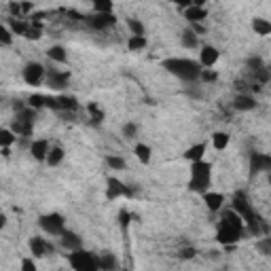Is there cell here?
<instances>
[{
  "label": "cell",
  "instance_id": "cell-17",
  "mask_svg": "<svg viewBox=\"0 0 271 271\" xmlns=\"http://www.w3.org/2000/svg\"><path fill=\"white\" fill-rule=\"evenodd\" d=\"M233 108L239 112H250L256 108V100L254 95H248V93H237L235 100H233Z\"/></svg>",
  "mask_w": 271,
  "mask_h": 271
},
{
  "label": "cell",
  "instance_id": "cell-19",
  "mask_svg": "<svg viewBox=\"0 0 271 271\" xmlns=\"http://www.w3.org/2000/svg\"><path fill=\"white\" fill-rule=\"evenodd\" d=\"M206 151H208V144L206 142H197V144H193V147H189L185 151V159L191 161V163L201 161L203 157H206Z\"/></svg>",
  "mask_w": 271,
  "mask_h": 271
},
{
  "label": "cell",
  "instance_id": "cell-51",
  "mask_svg": "<svg viewBox=\"0 0 271 271\" xmlns=\"http://www.w3.org/2000/svg\"><path fill=\"white\" fill-rule=\"evenodd\" d=\"M0 49H3V47H0Z\"/></svg>",
  "mask_w": 271,
  "mask_h": 271
},
{
  "label": "cell",
  "instance_id": "cell-1",
  "mask_svg": "<svg viewBox=\"0 0 271 271\" xmlns=\"http://www.w3.org/2000/svg\"><path fill=\"white\" fill-rule=\"evenodd\" d=\"M163 68L185 83L199 81V74H201V66L195 60H189V57H170V60L163 62Z\"/></svg>",
  "mask_w": 271,
  "mask_h": 271
},
{
  "label": "cell",
  "instance_id": "cell-38",
  "mask_svg": "<svg viewBox=\"0 0 271 271\" xmlns=\"http://www.w3.org/2000/svg\"><path fill=\"white\" fill-rule=\"evenodd\" d=\"M254 246H256V250H258V252L263 254V256H269V254H271V237H263V239H258Z\"/></svg>",
  "mask_w": 271,
  "mask_h": 271
},
{
  "label": "cell",
  "instance_id": "cell-16",
  "mask_svg": "<svg viewBox=\"0 0 271 271\" xmlns=\"http://www.w3.org/2000/svg\"><path fill=\"white\" fill-rule=\"evenodd\" d=\"M95 256H98V267H100V271H117V269H119V258L114 256L110 250H104V252L95 254Z\"/></svg>",
  "mask_w": 271,
  "mask_h": 271
},
{
  "label": "cell",
  "instance_id": "cell-14",
  "mask_svg": "<svg viewBox=\"0 0 271 271\" xmlns=\"http://www.w3.org/2000/svg\"><path fill=\"white\" fill-rule=\"evenodd\" d=\"M182 15H185V19H187L191 26L203 24V19L208 17V9H206V7H199V5H189Z\"/></svg>",
  "mask_w": 271,
  "mask_h": 271
},
{
  "label": "cell",
  "instance_id": "cell-47",
  "mask_svg": "<svg viewBox=\"0 0 271 271\" xmlns=\"http://www.w3.org/2000/svg\"><path fill=\"white\" fill-rule=\"evenodd\" d=\"M19 7H22V17L30 15V13L34 11V5H32V3H19Z\"/></svg>",
  "mask_w": 271,
  "mask_h": 271
},
{
  "label": "cell",
  "instance_id": "cell-36",
  "mask_svg": "<svg viewBox=\"0 0 271 271\" xmlns=\"http://www.w3.org/2000/svg\"><path fill=\"white\" fill-rule=\"evenodd\" d=\"M106 163H108L110 170H125V166H127L125 159L119 157V155H108V157H106Z\"/></svg>",
  "mask_w": 271,
  "mask_h": 271
},
{
  "label": "cell",
  "instance_id": "cell-35",
  "mask_svg": "<svg viewBox=\"0 0 271 271\" xmlns=\"http://www.w3.org/2000/svg\"><path fill=\"white\" fill-rule=\"evenodd\" d=\"M13 34H11V30L5 26V24H0V47H11L13 45Z\"/></svg>",
  "mask_w": 271,
  "mask_h": 271
},
{
  "label": "cell",
  "instance_id": "cell-13",
  "mask_svg": "<svg viewBox=\"0 0 271 271\" xmlns=\"http://www.w3.org/2000/svg\"><path fill=\"white\" fill-rule=\"evenodd\" d=\"M271 170V157L267 153H252V157H250V172L254 174H260V172H267Z\"/></svg>",
  "mask_w": 271,
  "mask_h": 271
},
{
  "label": "cell",
  "instance_id": "cell-44",
  "mask_svg": "<svg viewBox=\"0 0 271 271\" xmlns=\"http://www.w3.org/2000/svg\"><path fill=\"white\" fill-rule=\"evenodd\" d=\"M9 13H11V19H22V7H19V3H9Z\"/></svg>",
  "mask_w": 271,
  "mask_h": 271
},
{
  "label": "cell",
  "instance_id": "cell-37",
  "mask_svg": "<svg viewBox=\"0 0 271 271\" xmlns=\"http://www.w3.org/2000/svg\"><path fill=\"white\" fill-rule=\"evenodd\" d=\"M87 110H89V114H91V119H93V123H102L104 121V110L100 108L95 102H91L89 106H87Z\"/></svg>",
  "mask_w": 271,
  "mask_h": 271
},
{
  "label": "cell",
  "instance_id": "cell-34",
  "mask_svg": "<svg viewBox=\"0 0 271 271\" xmlns=\"http://www.w3.org/2000/svg\"><path fill=\"white\" fill-rule=\"evenodd\" d=\"M127 28H129V34L131 36H144V24L140 22V19H136V17H127Z\"/></svg>",
  "mask_w": 271,
  "mask_h": 271
},
{
  "label": "cell",
  "instance_id": "cell-46",
  "mask_svg": "<svg viewBox=\"0 0 271 271\" xmlns=\"http://www.w3.org/2000/svg\"><path fill=\"white\" fill-rule=\"evenodd\" d=\"M254 79H258L260 83H267L269 81V70H267V68H260V70L254 72Z\"/></svg>",
  "mask_w": 271,
  "mask_h": 271
},
{
  "label": "cell",
  "instance_id": "cell-43",
  "mask_svg": "<svg viewBox=\"0 0 271 271\" xmlns=\"http://www.w3.org/2000/svg\"><path fill=\"white\" fill-rule=\"evenodd\" d=\"M199 79H201L203 83H212V81H216V72H214V70H208V68H201Z\"/></svg>",
  "mask_w": 271,
  "mask_h": 271
},
{
  "label": "cell",
  "instance_id": "cell-39",
  "mask_svg": "<svg viewBox=\"0 0 271 271\" xmlns=\"http://www.w3.org/2000/svg\"><path fill=\"white\" fill-rule=\"evenodd\" d=\"M138 136V125L136 123H125L123 125V138L125 140H133Z\"/></svg>",
  "mask_w": 271,
  "mask_h": 271
},
{
  "label": "cell",
  "instance_id": "cell-42",
  "mask_svg": "<svg viewBox=\"0 0 271 271\" xmlns=\"http://www.w3.org/2000/svg\"><path fill=\"white\" fill-rule=\"evenodd\" d=\"M45 95H32V98L30 100H28V108H41V106H45Z\"/></svg>",
  "mask_w": 271,
  "mask_h": 271
},
{
  "label": "cell",
  "instance_id": "cell-31",
  "mask_svg": "<svg viewBox=\"0 0 271 271\" xmlns=\"http://www.w3.org/2000/svg\"><path fill=\"white\" fill-rule=\"evenodd\" d=\"M24 38H28V41H41V38H43V28H41V22H32V24H28V30H26Z\"/></svg>",
  "mask_w": 271,
  "mask_h": 271
},
{
  "label": "cell",
  "instance_id": "cell-5",
  "mask_svg": "<svg viewBox=\"0 0 271 271\" xmlns=\"http://www.w3.org/2000/svg\"><path fill=\"white\" fill-rule=\"evenodd\" d=\"M38 225H41V229L47 235L60 237L66 229V218L62 214H57V212H51V214H43L41 218H38Z\"/></svg>",
  "mask_w": 271,
  "mask_h": 271
},
{
  "label": "cell",
  "instance_id": "cell-28",
  "mask_svg": "<svg viewBox=\"0 0 271 271\" xmlns=\"http://www.w3.org/2000/svg\"><path fill=\"white\" fill-rule=\"evenodd\" d=\"M17 140V136L9 129V127H0V151H5V149H11L13 144Z\"/></svg>",
  "mask_w": 271,
  "mask_h": 271
},
{
  "label": "cell",
  "instance_id": "cell-24",
  "mask_svg": "<svg viewBox=\"0 0 271 271\" xmlns=\"http://www.w3.org/2000/svg\"><path fill=\"white\" fill-rule=\"evenodd\" d=\"M252 30L258 36H269L271 34V22L265 17H254L252 19Z\"/></svg>",
  "mask_w": 271,
  "mask_h": 271
},
{
  "label": "cell",
  "instance_id": "cell-12",
  "mask_svg": "<svg viewBox=\"0 0 271 271\" xmlns=\"http://www.w3.org/2000/svg\"><path fill=\"white\" fill-rule=\"evenodd\" d=\"M60 244H62L64 250H68V254H70V252H76V250L83 248V239L76 235L74 231L64 229V233L60 235Z\"/></svg>",
  "mask_w": 271,
  "mask_h": 271
},
{
  "label": "cell",
  "instance_id": "cell-45",
  "mask_svg": "<svg viewBox=\"0 0 271 271\" xmlns=\"http://www.w3.org/2000/svg\"><path fill=\"white\" fill-rule=\"evenodd\" d=\"M195 254H197V250L189 246V248H182L178 256H180V258H187V260H191V258H195Z\"/></svg>",
  "mask_w": 271,
  "mask_h": 271
},
{
  "label": "cell",
  "instance_id": "cell-41",
  "mask_svg": "<svg viewBox=\"0 0 271 271\" xmlns=\"http://www.w3.org/2000/svg\"><path fill=\"white\" fill-rule=\"evenodd\" d=\"M19 269H22V271H38V269H36V260H34L32 256L22 258V263H19Z\"/></svg>",
  "mask_w": 271,
  "mask_h": 271
},
{
  "label": "cell",
  "instance_id": "cell-26",
  "mask_svg": "<svg viewBox=\"0 0 271 271\" xmlns=\"http://www.w3.org/2000/svg\"><path fill=\"white\" fill-rule=\"evenodd\" d=\"M55 104H57V110H76L79 108V102H76V98H72V95H57Z\"/></svg>",
  "mask_w": 271,
  "mask_h": 271
},
{
  "label": "cell",
  "instance_id": "cell-10",
  "mask_svg": "<svg viewBox=\"0 0 271 271\" xmlns=\"http://www.w3.org/2000/svg\"><path fill=\"white\" fill-rule=\"evenodd\" d=\"M28 246H30V254H32V258H34V260H36V258H45L49 252H53V246H51L45 237H38V235L30 237V241H28Z\"/></svg>",
  "mask_w": 271,
  "mask_h": 271
},
{
  "label": "cell",
  "instance_id": "cell-48",
  "mask_svg": "<svg viewBox=\"0 0 271 271\" xmlns=\"http://www.w3.org/2000/svg\"><path fill=\"white\" fill-rule=\"evenodd\" d=\"M121 225H123V227L129 225V214H127V212H121Z\"/></svg>",
  "mask_w": 271,
  "mask_h": 271
},
{
  "label": "cell",
  "instance_id": "cell-33",
  "mask_svg": "<svg viewBox=\"0 0 271 271\" xmlns=\"http://www.w3.org/2000/svg\"><path fill=\"white\" fill-rule=\"evenodd\" d=\"M147 36H129V41H127V49L129 51H142V49H147Z\"/></svg>",
  "mask_w": 271,
  "mask_h": 271
},
{
  "label": "cell",
  "instance_id": "cell-8",
  "mask_svg": "<svg viewBox=\"0 0 271 271\" xmlns=\"http://www.w3.org/2000/svg\"><path fill=\"white\" fill-rule=\"evenodd\" d=\"M241 231L244 229H237V227H231V225H220L216 231V241L220 246H233L241 239Z\"/></svg>",
  "mask_w": 271,
  "mask_h": 271
},
{
  "label": "cell",
  "instance_id": "cell-3",
  "mask_svg": "<svg viewBox=\"0 0 271 271\" xmlns=\"http://www.w3.org/2000/svg\"><path fill=\"white\" fill-rule=\"evenodd\" d=\"M34 117H36V112L26 106L24 110H19V112L15 114V119H13V123H11V127H9V129H11L15 136H22V138H30L32 131H34Z\"/></svg>",
  "mask_w": 271,
  "mask_h": 271
},
{
  "label": "cell",
  "instance_id": "cell-29",
  "mask_svg": "<svg viewBox=\"0 0 271 271\" xmlns=\"http://www.w3.org/2000/svg\"><path fill=\"white\" fill-rule=\"evenodd\" d=\"M114 5L110 0H93V13L95 15H112Z\"/></svg>",
  "mask_w": 271,
  "mask_h": 271
},
{
  "label": "cell",
  "instance_id": "cell-18",
  "mask_svg": "<svg viewBox=\"0 0 271 271\" xmlns=\"http://www.w3.org/2000/svg\"><path fill=\"white\" fill-rule=\"evenodd\" d=\"M49 149H51L49 140H43V138H41V140H32V142H30V155H32L36 161H45Z\"/></svg>",
  "mask_w": 271,
  "mask_h": 271
},
{
  "label": "cell",
  "instance_id": "cell-7",
  "mask_svg": "<svg viewBox=\"0 0 271 271\" xmlns=\"http://www.w3.org/2000/svg\"><path fill=\"white\" fill-rule=\"evenodd\" d=\"M133 191L129 187H125V182H121L119 178L114 176H108L106 178V199H119V197H131Z\"/></svg>",
  "mask_w": 271,
  "mask_h": 271
},
{
  "label": "cell",
  "instance_id": "cell-32",
  "mask_svg": "<svg viewBox=\"0 0 271 271\" xmlns=\"http://www.w3.org/2000/svg\"><path fill=\"white\" fill-rule=\"evenodd\" d=\"M7 28L11 30L13 36H24L26 30H28V24L22 22V19H9V26H7Z\"/></svg>",
  "mask_w": 271,
  "mask_h": 271
},
{
  "label": "cell",
  "instance_id": "cell-15",
  "mask_svg": "<svg viewBox=\"0 0 271 271\" xmlns=\"http://www.w3.org/2000/svg\"><path fill=\"white\" fill-rule=\"evenodd\" d=\"M201 197H203V203H206V208H208L210 212H220L222 206H225V195H222V193L206 191Z\"/></svg>",
  "mask_w": 271,
  "mask_h": 271
},
{
  "label": "cell",
  "instance_id": "cell-23",
  "mask_svg": "<svg viewBox=\"0 0 271 271\" xmlns=\"http://www.w3.org/2000/svg\"><path fill=\"white\" fill-rule=\"evenodd\" d=\"M64 149L62 147H57V144H55V147H51L49 149V153H47V159H45V163H47V166H49V168H57V166H60V163L64 161Z\"/></svg>",
  "mask_w": 271,
  "mask_h": 271
},
{
  "label": "cell",
  "instance_id": "cell-50",
  "mask_svg": "<svg viewBox=\"0 0 271 271\" xmlns=\"http://www.w3.org/2000/svg\"><path fill=\"white\" fill-rule=\"evenodd\" d=\"M220 271H225V269H220Z\"/></svg>",
  "mask_w": 271,
  "mask_h": 271
},
{
  "label": "cell",
  "instance_id": "cell-20",
  "mask_svg": "<svg viewBox=\"0 0 271 271\" xmlns=\"http://www.w3.org/2000/svg\"><path fill=\"white\" fill-rule=\"evenodd\" d=\"M117 24V17L114 15H93L89 17V26L93 30H106V28H110Z\"/></svg>",
  "mask_w": 271,
  "mask_h": 271
},
{
  "label": "cell",
  "instance_id": "cell-30",
  "mask_svg": "<svg viewBox=\"0 0 271 271\" xmlns=\"http://www.w3.org/2000/svg\"><path fill=\"white\" fill-rule=\"evenodd\" d=\"M180 45L185 47V49H197L199 41H197V36L193 34L191 30H185V32H180Z\"/></svg>",
  "mask_w": 271,
  "mask_h": 271
},
{
  "label": "cell",
  "instance_id": "cell-25",
  "mask_svg": "<svg viewBox=\"0 0 271 271\" xmlns=\"http://www.w3.org/2000/svg\"><path fill=\"white\" fill-rule=\"evenodd\" d=\"M220 225H231V227L244 229V220L239 218L237 212H233V210H225V212H222V220H220Z\"/></svg>",
  "mask_w": 271,
  "mask_h": 271
},
{
  "label": "cell",
  "instance_id": "cell-4",
  "mask_svg": "<svg viewBox=\"0 0 271 271\" xmlns=\"http://www.w3.org/2000/svg\"><path fill=\"white\" fill-rule=\"evenodd\" d=\"M68 260H70V267L72 271H100L98 267V256L89 250H76V252H70L68 254Z\"/></svg>",
  "mask_w": 271,
  "mask_h": 271
},
{
  "label": "cell",
  "instance_id": "cell-2",
  "mask_svg": "<svg viewBox=\"0 0 271 271\" xmlns=\"http://www.w3.org/2000/svg\"><path fill=\"white\" fill-rule=\"evenodd\" d=\"M210 182H212V166L201 159V161H195L191 163V178H189V189L193 193H199V195H203L208 189H210Z\"/></svg>",
  "mask_w": 271,
  "mask_h": 271
},
{
  "label": "cell",
  "instance_id": "cell-11",
  "mask_svg": "<svg viewBox=\"0 0 271 271\" xmlns=\"http://www.w3.org/2000/svg\"><path fill=\"white\" fill-rule=\"evenodd\" d=\"M47 79V85L51 87V89L55 91H62L68 87V83H70V72H62V70H49L45 74Z\"/></svg>",
  "mask_w": 271,
  "mask_h": 271
},
{
  "label": "cell",
  "instance_id": "cell-9",
  "mask_svg": "<svg viewBox=\"0 0 271 271\" xmlns=\"http://www.w3.org/2000/svg\"><path fill=\"white\" fill-rule=\"evenodd\" d=\"M220 60V51L216 49L214 45H203L201 51H199V60L197 64L201 68H208V70H212V66H216V62Z\"/></svg>",
  "mask_w": 271,
  "mask_h": 271
},
{
  "label": "cell",
  "instance_id": "cell-6",
  "mask_svg": "<svg viewBox=\"0 0 271 271\" xmlns=\"http://www.w3.org/2000/svg\"><path fill=\"white\" fill-rule=\"evenodd\" d=\"M45 74H47L45 66H43V64H38V62H28V64L22 68L24 81H26L28 85H32V87L41 85V83L45 81Z\"/></svg>",
  "mask_w": 271,
  "mask_h": 271
},
{
  "label": "cell",
  "instance_id": "cell-22",
  "mask_svg": "<svg viewBox=\"0 0 271 271\" xmlns=\"http://www.w3.org/2000/svg\"><path fill=\"white\" fill-rule=\"evenodd\" d=\"M47 57H49L51 62H55V64H66L68 62V51H66V47H62V45H51L49 49H47Z\"/></svg>",
  "mask_w": 271,
  "mask_h": 271
},
{
  "label": "cell",
  "instance_id": "cell-27",
  "mask_svg": "<svg viewBox=\"0 0 271 271\" xmlns=\"http://www.w3.org/2000/svg\"><path fill=\"white\" fill-rule=\"evenodd\" d=\"M229 140H231V136L227 131H214L212 133V147H214L216 151H225L229 147Z\"/></svg>",
  "mask_w": 271,
  "mask_h": 271
},
{
  "label": "cell",
  "instance_id": "cell-21",
  "mask_svg": "<svg viewBox=\"0 0 271 271\" xmlns=\"http://www.w3.org/2000/svg\"><path fill=\"white\" fill-rule=\"evenodd\" d=\"M133 153H136V157H138V161L142 163V166H149V163L153 161V149L149 147V144H144V142H136Z\"/></svg>",
  "mask_w": 271,
  "mask_h": 271
},
{
  "label": "cell",
  "instance_id": "cell-40",
  "mask_svg": "<svg viewBox=\"0 0 271 271\" xmlns=\"http://www.w3.org/2000/svg\"><path fill=\"white\" fill-rule=\"evenodd\" d=\"M246 66H248L252 72H256V70H260V68H265V62L260 60L258 55H250L248 60H246Z\"/></svg>",
  "mask_w": 271,
  "mask_h": 271
},
{
  "label": "cell",
  "instance_id": "cell-49",
  "mask_svg": "<svg viewBox=\"0 0 271 271\" xmlns=\"http://www.w3.org/2000/svg\"><path fill=\"white\" fill-rule=\"evenodd\" d=\"M7 222H9V218H7V214H5V212H0V231H3V229L7 227Z\"/></svg>",
  "mask_w": 271,
  "mask_h": 271
}]
</instances>
